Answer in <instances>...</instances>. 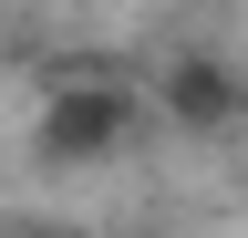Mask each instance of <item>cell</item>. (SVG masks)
<instances>
[{"mask_svg": "<svg viewBox=\"0 0 248 238\" xmlns=\"http://www.w3.org/2000/svg\"><path fill=\"white\" fill-rule=\"evenodd\" d=\"M145 125V94H124V83H62V94L31 114V156L42 166H104L124 156Z\"/></svg>", "mask_w": 248, "mask_h": 238, "instance_id": "obj_1", "label": "cell"}, {"mask_svg": "<svg viewBox=\"0 0 248 238\" xmlns=\"http://www.w3.org/2000/svg\"><path fill=\"white\" fill-rule=\"evenodd\" d=\"M155 114H166L176 135L217 145V135H238V125H248V73L228 63V52H197V42H186L176 63L155 73Z\"/></svg>", "mask_w": 248, "mask_h": 238, "instance_id": "obj_2", "label": "cell"}, {"mask_svg": "<svg viewBox=\"0 0 248 238\" xmlns=\"http://www.w3.org/2000/svg\"><path fill=\"white\" fill-rule=\"evenodd\" d=\"M0 238H73V228H0Z\"/></svg>", "mask_w": 248, "mask_h": 238, "instance_id": "obj_3", "label": "cell"}]
</instances>
